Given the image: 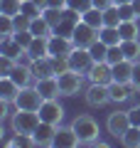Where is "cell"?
Masks as SVG:
<instances>
[{
    "instance_id": "6",
    "label": "cell",
    "mask_w": 140,
    "mask_h": 148,
    "mask_svg": "<svg viewBox=\"0 0 140 148\" xmlns=\"http://www.w3.org/2000/svg\"><path fill=\"white\" fill-rule=\"evenodd\" d=\"M84 99H86V104L93 106V109H101V106L111 104L108 84H93V82H88V86L84 89Z\"/></svg>"
},
{
    "instance_id": "31",
    "label": "cell",
    "mask_w": 140,
    "mask_h": 148,
    "mask_svg": "<svg viewBox=\"0 0 140 148\" xmlns=\"http://www.w3.org/2000/svg\"><path fill=\"white\" fill-rule=\"evenodd\" d=\"M22 12H25L27 17H39V15H44V10H42L39 5H35L32 0H22Z\"/></svg>"
},
{
    "instance_id": "34",
    "label": "cell",
    "mask_w": 140,
    "mask_h": 148,
    "mask_svg": "<svg viewBox=\"0 0 140 148\" xmlns=\"http://www.w3.org/2000/svg\"><path fill=\"white\" fill-rule=\"evenodd\" d=\"M15 64H17V59L7 57V54H0V74H10L15 69Z\"/></svg>"
},
{
    "instance_id": "12",
    "label": "cell",
    "mask_w": 140,
    "mask_h": 148,
    "mask_svg": "<svg viewBox=\"0 0 140 148\" xmlns=\"http://www.w3.org/2000/svg\"><path fill=\"white\" fill-rule=\"evenodd\" d=\"M35 86L44 99H59L62 89H59V77H44V79H35Z\"/></svg>"
},
{
    "instance_id": "13",
    "label": "cell",
    "mask_w": 140,
    "mask_h": 148,
    "mask_svg": "<svg viewBox=\"0 0 140 148\" xmlns=\"http://www.w3.org/2000/svg\"><path fill=\"white\" fill-rule=\"evenodd\" d=\"M54 146H62V148H76V146H81V141H79V136H76V131H74L71 123H69V126H59V128H57Z\"/></svg>"
},
{
    "instance_id": "29",
    "label": "cell",
    "mask_w": 140,
    "mask_h": 148,
    "mask_svg": "<svg viewBox=\"0 0 140 148\" xmlns=\"http://www.w3.org/2000/svg\"><path fill=\"white\" fill-rule=\"evenodd\" d=\"M0 35H3V40H5V37H12V35H15V17L0 15Z\"/></svg>"
},
{
    "instance_id": "22",
    "label": "cell",
    "mask_w": 140,
    "mask_h": 148,
    "mask_svg": "<svg viewBox=\"0 0 140 148\" xmlns=\"http://www.w3.org/2000/svg\"><path fill=\"white\" fill-rule=\"evenodd\" d=\"M120 143H123L125 148H140V126L133 123V126L120 136Z\"/></svg>"
},
{
    "instance_id": "8",
    "label": "cell",
    "mask_w": 140,
    "mask_h": 148,
    "mask_svg": "<svg viewBox=\"0 0 140 148\" xmlns=\"http://www.w3.org/2000/svg\"><path fill=\"white\" fill-rule=\"evenodd\" d=\"M39 119L47 123H54V126H62L64 121V106L57 99H44V104L39 106Z\"/></svg>"
},
{
    "instance_id": "17",
    "label": "cell",
    "mask_w": 140,
    "mask_h": 148,
    "mask_svg": "<svg viewBox=\"0 0 140 148\" xmlns=\"http://www.w3.org/2000/svg\"><path fill=\"white\" fill-rule=\"evenodd\" d=\"M133 64L130 59H120L118 64H111L113 69V82H120V84H130V77H133Z\"/></svg>"
},
{
    "instance_id": "23",
    "label": "cell",
    "mask_w": 140,
    "mask_h": 148,
    "mask_svg": "<svg viewBox=\"0 0 140 148\" xmlns=\"http://www.w3.org/2000/svg\"><path fill=\"white\" fill-rule=\"evenodd\" d=\"M118 30H120V37L123 40H138V35H140L138 20H123L118 25Z\"/></svg>"
},
{
    "instance_id": "20",
    "label": "cell",
    "mask_w": 140,
    "mask_h": 148,
    "mask_svg": "<svg viewBox=\"0 0 140 148\" xmlns=\"http://www.w3.org/2000/svg\"><path fill=\"white\" fill-rule=\"evenodd\" d=\"M10 77H12V79H15L20 86H30L32 82H35V74H32V67H30V64H20V62L15 64V69L10 72Z\"/></svg>"
},
{
    "instance_id": "37",
    "label": "cell",
    "mask_w": 140,
    "mask_h": 148,
    "mask_svg": "<svg viewBox=\"0 0 140 148\" xmlns=\"http://www.w3.org/2000/svg\"><path fill=\"white\" fill-rule=\"evenodd\" d=\"M10 106H12V101L0 99V121H10V119H12V114H10Z\"/></svg>"
},
{
    "instance_id": "21",
    "label": "cell",
    "mask_w": 140,
    "mask_h": 148,
    "mask_svg": "<svg viewBox=\"0 0 140 148\" xmlns=\"http://www.w3.org/2000/svg\"><path fill=\"white\" fill-rule=\"evenodd\" d=\"M99 40H101V42H106L108 47L123 42V37H120V30H118V27H101V30H99Z\"/></svg>"
},
{
    "instance_id": "4",
    "label": "cell",
    "mask_w": 140,
    "mask_h": 148,
    "mask_svg": "<svg viewBox=\"0 0 140 148\" xmlns=\"http://www.w3.org/2000/svg\"><path fill=\"white\" fill-rule=\"evenodd\" d=\"M84 77H86V74L76 72V69H67L64 74H59L62 96H76L79 91H84Z\"/></svg>"
},
{
    "instance_id": "40",
    "label": "cell",
    "mask_w": 140,
    "mask_h": 148,
    "mask_svg": "<svg viewBox=\"0 0 140 148\" xmlns=\"http://www.w3.org/2000/svg\"><path fill=\"white\" fill-rule=\"evenodd\" d=\"M91 5L99 8V10H108V8L116 5V3H113V0H91Z\"/></svg>"
},
{
    "instance_id": "42",
    "label": "cell",
    "mask_w": 140,
    "mask_h": 148,
    "mask_svg": "<svg viewBox=\"0 0 140 148\" xmlns=\"http://www.w3.org/2000/svg\"><path fill=\"white\" fill-rule=\"evenodd\" d=\"M32 3H35V5H39L42 10H47V8H49V0H32Z\"/></svg>"
},
{
    "instance_id": "44",
    "label": "cell",
    "mask_w": 140,
    "mask_h": 148,
    "mask_svg": "<svg viewBox=\"0 0 140 148\" xmlns=\"http://www.w3.org/2000/svg\"><path fill=\"white\" fill-rule=\"evenodd\" d=\"M116 5H125V3H133V0H113Z\"/></svg>"
},
{
    "instance_id": "7",
    "label": "cell",
    "mask_w": 140,
    "mask_h": 148,
    "mask_svg": "<svg viewBox=\"0 0 140 148\" xmlns=\"http://www.w3.org/2000/svg\"><path fill=\"white\" fill-rule=\"evenodd\" d=\"M130 126H133V121H130L128 111H113V114H108V119H106V128H108V133L113 138H120Z\"/></svg>"
},
{
    "instance_id": "41",
    "label": "cell",
    "mask_w": 140,
    "mask_h": 148,
    "mask_svg": "<svg viewBox=\"0 0 140 148\" xmlns=\"http://www.w3.org/2000/svg\"><path fill=\"white\" fill-rule=\"evenodd\" d=\"M49 8H67V0H49Z\"/></svg>"
},
{
    "instance_id": "15",
    "label": "cell",
    "mask_w": 140,
    "mask_h": 148,
    "mask_svg": "<svg viewBox=\"0 0 140 148\" xmlns=\"http://www.w3.org/2000/svg\"><path fill=\"white\" fill-rule=\"evenodd\" d=\"M22 86L17 84L15 79H12L10 74H3L0 77V99H5V101H15L17 94H20Z\"/></svg>"
},
{
    "instance_id": "43",
    "label": "cell",
    "mask_w": 140,
    "mask_h": 148,
    "mask_svg": "<svg viewBox=\"0 0 140 148\" xmlns=\"http://www.w3.org/2000/svg\"><path fill=\"white\" fill-rule=\"evenodd\" d=\"M130 5H133L135 15H138V20H140V0H133V3H130Z\"/></svg>"
},
{
    "instance_id": "14",
    "label": "cell",
    "mask_w": 140,
    "mask_h": 148,
    "mask_svg": "<svg viewBox=\"0 0 140 148\" xmlns=\"http://www.w3.org/2000/svg\"><path fill=\"white\" fill-rule=\"evenodd\" d=\"M57 128L59 126H54V123H47V121H39V126L35 128V141H37V146H54V136H57Z\"/></svg>"
},
{
    "instance_id": "28",
    "label": "cell",
    "mask_w": 140,
    "mask_h": 148,
    "mask_svg": "<svg viewBox=\"0 0 140 148\" xmlns=\"http://www.w3.org/2000/svg\"><path fill=\"white\" fill-rule=\"evenodd\" d=\"M88 52H91V59H93V62H106V57H108V45L101 42V40H96V42L88 47Z\"/></svg>"
},
{
    "instance_id": "39",
    "label": "cell",
    "mask_w": 140,
    "mask_h": 148,
    "mask_svg": "<svg viewBox=\"0 0 140 148\" xmlns=\"http://www.w3.org/2000/svg\"><path fill=\"white\" fill-rule=\"evenodd\" d=\"M128 114H130V121H133L135 126H140V104H135L133 109H128Z\"/></svg>"
},
{
    "instance_id": "11",
    "label": "cell",
    "mask_w": 140,
    "mask_h": 148,
    "mask_svg": "<svg viewBox=\"0 0 140 148\" xmlns=\"http://www.w3.org/2000/svg\"><path fill=\"white\" fill-rule=\"evenodd\" d=\"M69 64H71V69H76V72L86 74V72H88V67L93 64L91 52H88L86 47H74L71 52H69Z\"/></svg>"
},
{
    "instance_id": "35",
    "label": "cell",
    "mask_w": 140,
    "mask_h": 148,
    "mask_svg": "<svg viewBox=\"0 0 140 148\" xmlns=\"http://www.w3.org/2000/svg\"><path fill=\"white\" fill-rule=\"evenodd\" d=\"M30 22H32V17H27L25 12H20L15 17V32H27L30 30Z\"/></svg>"
},
{
    "instance_id": "10",
    "label": "cell",
    "mask_w": 140,
    "mask_h": 148,
    "mask_svg": "<svg viewBox=\"0 0 140 148\" xmlns=\"http://www.w3.org/2000/svg\"><path fill=\"white\" fill-rule=\"evenodd\" d=\"M86 79L93 84H111L113 82V69L108 62H93L86 72Z\"/></svg>"
},
{
    "instance_id": "36",
    "label": "cell",
    "mask_w": 140,
    "mask_h": 148,
    "mask_svg": "<svg viewBox=\"0 0 140 148\" xmlns=\"http://www.w3.org/2000/svg\"><path fill=\"white\" fill-rule=\"evenodd\" d=\"M130 86H133V91H140V59L133 64V77H130Z\"/></svg>"
},
{
    "instance_id": "38",
    "label": "cell",
    "mask_w": 140,
    "mask_h": 148,
    "mask_svg": "<svg viewBox=\"0 0 140 148\" xmlns=\"http://www.w3.org/2000/svg\"><path fill=\"white\" fill-rule=\"evenodd\" d=\"M118 10H120V17H123V20H138V15H135V10H133V5H130V3L118 5Z\"/></svg>"
},
{
    "instance_id": "19",
    "label": "cell",
    "mask_w": 140,
    "mask_h": 148,
    "mask_svg": "<svg viewBox=\"0 0 140 148\" xmlns=\"http://www.w3.org/2000/svg\"><path fill=\"white\" fill-rule=\"evenodd\" d=\"M25 54L30 59H39V57H49V40L47 37H35L30 42V47L25 49Z\"/></svg>"
},
{
    "instance_id": "33",
    "label": "cell",
    "mask_w": 140,
    "mask_h": 148,
    "mask_svg": "<svg viewBox=\"0 0 140 148\" xmlns=\"http://www.w3.org/2000/svg\"><path fill=\"white\" fill-rule=\"evenodd\" d=\"M120 59H125V54H123V49H120V45L108 47V57H106V62H108V64H118Z\"/></svg>"
},
{
    "instance_id": "16",
    "label": "cell",
    "mask_w": 140,
    "mask_h": 148,
    "mask_svg": "<svg viewBox=\"0 0 140 148\" xmlns=\"http://www.w3.org/2000/svg\"><path fill=\"white\" fill-rule=\"evenodd\" d=\"M30 67L35 79H44V77H57L52 67V57H39V59H30Z\"/></svg>"
},
{
    "instance_id": "25",
    "label": "cell",
    "mask_w": 140,
    "mask_h": 148,
    "mask_svg": "<svg viewBox=\"0 0 140 148\" xmlns=\"http://www.w3.org/2000/svg\"><path fill=\"white\" fill-rule=\"evenodd\" d=\"M22 12V0H0V15L17 17Z\"/></svg>"
},
{
    "instance_id": "2",
    "label": "cell",
    "mask_w": 140,
    "mask_h": 148,
    "mask_svg": "<svg viewBox=\"0 0 140 148\" xmlns=\"http://www.w3.org/2000/svg\"><path fill=\"white\" fill-rule=\"evenodd\" d=\"M39 111H25V109H15L10 119V128L12 133H35V128L39 126Z\"/></svg>"
},
{
    "instance_id": "5",
    "label": "cell",
    "mask_w": 140,
    "mask_h": 148,
    "mask_svg": "<svg viewBox=\"0 0 140 148\" xmlns=\"http://www.w3.org/2000/svg\"><path fill=\"white\" fill-rule=\"evenodd\" d=\"M71 40H74V45L76 47H91L96 40H99V30L96 27H91L88 22H84L81 17L76 20V25H74V30H71Z\"/></svg>"
},
{
    "instance_id": "24",
    "label": "cell",
    "mask_w": 140,
    "mask_h": 148,
    "mask_svg": "<svg viewBox=\"0 0 140 148\" xmlns=\"http://www.w3.org/2000/svg\"><path fill=\"white\" fill-rule=\"evenodd\" d=\"M120 49H123L125 59H130V62H138L140 59V42L138 40H123L120 42Z\"/></svg>"
},
{
    "instance_id": "30",
    "label": "cell",
    "mask_w": 140,
    "mask_h": 148,
    "mask_svg": "<svg viewBox=\"0 0 140 148\" xmlns=\"http://www.w3.org/2000/svg\"><path fill=\"white\" fill-rule=\"evenodd\" d=\"M67 8H69L71 12H76L79 17H81L84 12H86V10H91L93 5H91V0H67Z\"/></svg>"
},
{
    "instance_id": "26",
    "label": "cell",
    "mask_w": 140,
    "mask_h": 148,
    "mask_svg": "<svg viewBox=\"0 0 140 148\" xmlns=\"http://www.w3.org/2000/svg\"><path fill=\"white\" fill-rule=\"evenodd\" d=\"M84 22H88L91 27H96V30H101L103 27V10H99V8H91V10H86L81 15Z\"/></svg>"
},
{
    "instance_id": "27",
    "label": "cell",
    "mask_w": 140,
    "mask_h": 148,
    "mask_svg": "<svg viewBox=\"0 0 140 148\" xmlns=\"http://www.w3.org/2000/svg\"><path fill=\"white\" fill-rule=\"evenodd\" d=\"M120 22H123V17H120L118 5H111L108 10H103V27H118Z\"/></svg>"
},
{
    "instance_id": "32",
    "label": "cell",
    "mask_w": 140,
    "mask_h": 148,
    "mask_svg": "<svg viewBox=\"0 0 140 148\" xmlns=\"http://www.w3.org/2000/svg\"><path fill=\"white\" fill-rule=\"evenodd\" d=\"M52 67H54V74H64L67 69H71V64H69V57H52Z\"/></svg>"
},
{
    "instance_id": "1",
    "label": "cell",
    "mask_w": 140,
    "mask_h": 148,
    "mask_svg": "<svg viewBox=\"0 0 140 148\" xmlns=\"http://www.w3.org/2000/svg\"><path fill=\"white\" fill-rule=\"evenodd\" d=\"M71 126H74V131H76L81 146H93V143L99 141L101 126H99V121H96L91 114H79V116L71 121Z\"/></svg>"
},
{
    "instance_id": "9",
    "label": "cell",
    "mask_w": 140,
    "mask_h": 148,
    "mask_svg": "<svg viewBox=\"0 0 140 148\" xmlns=\"http://www.w3.org/2000/svg\"><path fill=\"white\" fill-rule=\"evenodd\" d=\"M76 47L71 35H57L49 37V57H69V52Z\"/></svg>"
},
{
    "instance_id": "3",
    "label": "cell",
    "mask_w": 140,
    "mask_h": 148,
    "mask_svg": "<svg viewBox=\"0 0 140 148\" xmlns=\"http://www.w3.org/2000/svg\"><path fill=\"white\" fill-rule=\"evenodd\" d=\"M42 104H44V96L37 91L35 84L22 86L20 94H17V99L12 101V106H15V109H25V111H39Z\"/></svg>"
},
{
    "instance_id": "18",
    "label": "cell",
    "mask_w": 140,
    "mask_h": 148,
    "mask_svg": "<svg viewBox=\"0 0 140 148\" xmlns=\"http://www.w3.org/2000/svg\"><path fill=\"white\" fill-rule=\"evenodd\" d=\"M108 91H111V101H113V104H123V101H128L130 96L135 94L130 84H120V82H111Z\"/></svg>"
}]
</instances>
